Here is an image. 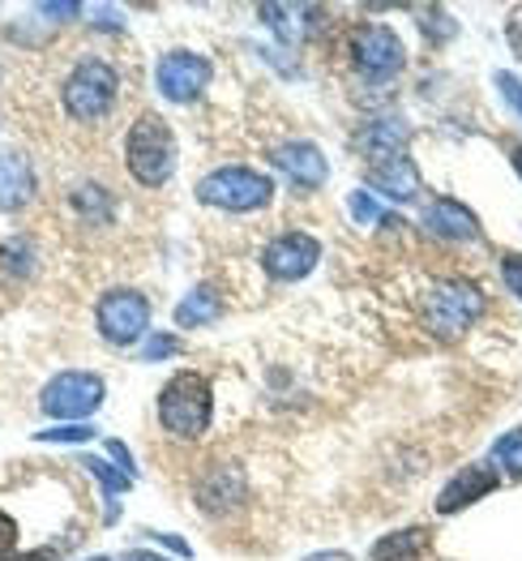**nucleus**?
<instances>
[{"instance_id": "1", "label": "nucleus", "mask_w": 522, "mask_h": 561, "mask_svg": "<svg viewBox=\"0 0 522 561\" xmlns=\"http://www.w3.org/2000/svg\"><path fill=\"white\" fill-rule=\"evenodd\" d=\"M125 163L134 172V181L142 188H159L172 181L176 172V138L167 129L163 116L146 112L129 125V138H125Z\"/></svg>"}, {"instance_id": "2", "label": "nucleus", "mask_w": 522, "mask_h": 561, "mask_svg": "<svg viewBox=\"0 0 522 561\" xmlns=\"http://www.w3.org/2000/svg\"><path fill=\"white\" fill-rule=\"evenodd\" d=\"M214 416V394L210 381L201 374H176L167 377V386L159 390V421L172 437L181 442H197Z\"/></svg>"}, {"instance_id": "3", "label": "nucleus", "mask_w": 522, "mask_h": 561, "mask_svg": "<svg viewBox=\"0 0 522 561\" xmlns=\"http://www.w3.org/2000/svg\"><path fill=\"white\" fill-rule=\"evenodd\" d=\"M275 197V181L266 172H253V168H214L210 176L197 181V202L214 206V210H232V215H248V210H262L270 206Z\"/></svg>"}, {"instance_id": "4", "label": "nucleus", "mask_w": 522, "mask_h": 561, "mask_svg": "<svg viewBox=\"0 0 522 561\" xmlns=\"http://www.w3.org/2000/svg\"><path fill=\"white\" fill-rule=\"evenodd\" d=\"M116 91H120L116 69H112L107 60L86 56V60H78L73 73L65 78L60 103H65V112H69L73 121H103V116L112 112V103H116Z\"/></svg>"}, {"instance_id": "5", "label": "nucleus", "mask_w": 522, "mask_h": 561, "mask_svg": "<svg viewBox=\"0 0 522 561\" xmlns=\"http://www.w3.org/2000/svg\"><path fill=\"white\" fill-rule=\"evenodd\" d=\"M484 313V296L467 279H437L425 291V322L441 339H454Z\"/></svg>"}, {"instance_id": "6", "label": "nucleus", "mask_w": 522, "mask_h": 561, "mask_svg": "<svg viewBox=\"0 0 522 561\" xmlns=\"http://www.w3.org/2000/svg\"><path fill=\"white\" fill-rule=\"evenodd\" d=\"M95 327L107 343L134 347L150 334V300L134 287H112L103 291L95 305Z\"/></svg>"}, {"instance_id": "7", "label": "nucleus", "mask_w": 522, "mask_h": 561, "mask_svg": "<svg viewBox=\"0 0 522 561\" xmlns=\"http://www.w3.org/2000/svg\"><path fill=\"white\" fill-rule=\"evenodd\" d=\"M39 408L56 424H82L86 416H95L98 408H103V377L78 374V369L56 374L44 386V394H39Z\"/></svg>"}, {"instance_id": "8", "label": "nucleus", "mask_w": 522, "mask_h": 561, "mask_svg": "<svg viewBox=\"0 0 522 561\" xmlns=\"http://www.w3.org/2000/svg\"><path fill=\"white\" fill-rule=\"evenodd\" d=\"M351 65H356L369 82H390L394 73H403L407 51H403L398 31H390V26H381V22L356 26V31H351Z\"/></svg>"}, {"instance_id": "9", "label": "nucleus", "mask_w": 522, "mask_h": 561, "mask_svg": "<svg viewBox=\"0 0 522 561\" xmlns=\"http://www.w3.org/2000/svg\"><path fill=\"white\" fill-rule=\"evenodd\" d=\"M322 262V240L309 232H283L262 249V271L279 283L309 279Z\"/></svg>"}, {"instance_id": "10", "label": "nucleus", "mask_w": 522, "mask_h": 561, "mask_svg": "<svg viewBox=\"0 0 522 561\" xmlns=\"http://www.w3.org/2000/svg\"><path fill=\"white\" fill-rule=\"evenodd\" d=\"M206 82H210V60L201 51H189V47L167 51L154 69V87L167 103H193L206 91Z\"/></svg>"}, {"instance_id": "11", "label": "nucleus", "mask_w": 522, "mask_h": 561, "mask_svg": "<svg viewBox=\"0 0 522 561\" xmlns=\"http://www.w3.org/2000/svg\"><path fill=\"white\" fill-rule=\"evenodd\" d=\"M193 497H197V511L201 515L223 518L248 502V480H244L240 463H210V468L197 476Z\"/></svg>"}, {"instance_id": "12", "label": "nucleus", "mask_w": 522, "mask_h": 561, "mask_svg": "<svg viewBox=\"0 0 522 561\" xmlns=\"http://www.w3.org/2000/svg\"><path fill=\"white\" fill-rule=\"evenodd\" d=\"M270 163H275L287 181H291V188H300V193H317V188L326 185V176H330V163H326L322 146H313V141H283V146H275Z\"/></svg>"}, {"instance_id": "13", "label": "nucleus", "mask_w": 522, "mask_h": 561, "mask_svg": "<svg viewBox=\"0 0 522 561\" xmlns=\"http://www.w3.org/2000/svg\"><path fill=\"white\" fill-rule=\"evenodd\" d=\"M492 489H501V471L488 463H472L437 493V515H459V511L475 506L479 497H488Z\"/></svg>"}, {"instance_id": "14", "label": "nucleus", "mask_w": 522, "mask_h": 561, "mask_svg": "<svg viewBox=\"0 0 522 561\" xmlns=\"http://www.w3.org/2000/svg\"><path fill=\"white\" fill-rule=\"evenodd\" d=\"M364 185L373 188V193H381V197H390V202H420V193H425V181H420V172H416V163L407 154L369 168L364 172Z\"/></svg>"}, {"instance_id": "15", "label": "nucleus", "mask_w": 522, "mask_h": 561, "mask_svg": "<svg viewBox=\"0 0 522 561\" xmlns=\"http://www.w3.org/2000/svg\"><path fill=\"white\" fill-rule=\"evenodd\" d=\"M425 232L437 240H479V219L454 197H432L425 206Z\"/></svg>"}, {"instance_id": "16", "label": "nucleus", "mask_w": 522, "mask_h": 561, "mask_svg": "<svg viewBox=\"0 0 522 561\" xmlns=\"http://www.w3.org/2000/svg\"><path fill=\"white\" fill-rule=\"evenodd\" d=\"M407 141H411V129L403 121H378V125H369L360 134V150H364L369 168H378V163H390V159H403Z\"/></svg>"}, {"instance_id": "17", "label": "nucleus", "mask_w": 522, "mask_h": 561, "mask_svg": "<svg viewBox=\"0 0 522 561\" xmlns=\"http://www.w3.org/2000/svg\"><path fill=\"white\" fill-rule=\"evenodd\" d=\"M35 193V172L26 163V154L4 150L0 154V210H22Z\"/></svg>"}, {"instance_id": "18", "label": "nucleus", "mask_w": 522, "mask_h": 561, "mask_svg": "<svg viewBox=\"0 0 522 561\" xmlns=\"http://www.w3.org/2000/svg\"><path fill=\"white\" fill-rule=\"evenodd\" d=\"M428 553H432V531L428 527H403V531L381 536L369 561H425Z\"/></svg>"}, {"instance_id": "19", "label": "nucleus", "mask_w": 522, "mask_h": 561, "mask_svg": "<svg viewBox=\"0 0 522 561\" xmlns=\"http://www.w3.org/2000/svg\"><path fill=\"white\" fill-rule=\"evenodd\" d=\"M223 318V296L214 287H193L189 296L176 305V327L181 330H197V327H210Z\"/></svg>"}, {"instance_id": "20", "label": "nucleus", "mask_w": 522, "mask_h": 561, "mask_svg": "<svg viewBox=\"0 0 522 561\" xmlns=\"http://www.w3.org/2000/svg\"><path fill=\"white\" fill-rule=\"evenodd\" d=\"M313 9H304V4H262V18H266V26L283 39V44H300L304 35H309V22H300V18H309Z\"/></svg>"}, {"instance_id": "21", "label": "nucleus", "mask_w": 522, "mask_h": 561, "mask_svg": "<svg viewBox=\"0 0 522 561\" xmlns=\"http://www.w3.org/2000/svg\"><path fill=\"white\" fill-rule=\"evenodd\" d=\"M73 206L82 210V219H91V224H112V193L103 185H78L73 188Z\"/></svg>"}, {"instance_id": "22", "label": "nucleus", "mask_w": 522, "mask_h": 561, "mask_svg": "<svg viewBox=\"0 0 522 561\" xmlns=\"http://www.w3.org/2000/svg\"><path fill=\"white\" fill-rule=\"evenodd\" d=\"M78 468L91 471L98 484H103V493H107V497H120V493H129V489H134V476H129L125 468H112L107 459H95V455H86Z\"/></svg>"}, {"instance_id": "23", "label": "nucleus", "mask_w": 522, "mask_h": 561, "mask_svg": "<svg viewBox=\"0 0 522 561\" xmlns=\"http://www.w3.org/2000/svg\"><path fill=\"white\" fill-rule=\"evenodd\" d=\"M492 463L506 468L514 480H522V428H514V433H506V437L492 442Z\"/></svg>"}, {"instance_id": "24", "label": "nucleus", "mask_w": 522, "mask_h": 561, "mask_svg": "<svg viewBox=\"0 0 522 561\" xmlns=\"http://www.w3.org/2000/svg\"><path fill=\"white\" fill-rule=\"evenodd\" d=\"M0 266H4L9 275H22V279H26V275L35 271V249H31L26 240H4V244H0Z\"/></svg>"}, {"instance_id": "25", "label": "nucleus", "mask_w": 522, "mask_h": 561, "mask_svg": "<svg viewBox=\"0 0 522 561\" xmlns=\"http://www.w3.org/2000/svg\"><path fill=\"white\" fill-rule=\"evenodd\" d=\"M95 424H51L44 433H35V442H95Z\"/></svg>"}, {"instance_id": "26", "label": "nucleus", "mask_w": 522, "mask_h": 561, "mask_svg": "<svg viewBox=\"0 0 522 561\" xmlns=\"http://www.w3.org/2000/svg\"><path fill=\"white\" fill-rule=\"evenodd\" d=\"M176 352H181V343H176L172 334H150L142 347V360L154 365V360H167V356H176Z\"/></svg>"}, {"instance_id": "27", "label": "nucleus", "mask_w": 522, "mask_h": 561, "mask_svg": "<svg viewBox=\"0 0 522 561\" xmlns=\"http://www.w3.org/2000/svg\"><path fill=\"white\" fill-rule=\"evenodd\" d=\"M351 215H356V224H381V219H385V210H381L364 188H356V193H351Z\"/></svg>"}, {"instance_id": "28", "label": "nucleus", "mask_w": 522, "mask_h": 561, "mask_svg": "<svg viewBox=\"0 0 522 561\" xmlns=\"http://www.w3.org/2000/svg\"><path fill=\"white\" fill-rule=\"evenodd\" d=\"M501 279L522 300V253H501Z\"/></svg>"}, {"instance_id": "29", "label": "nucleus", "mask_w": 522, "mask_h": 561, "mask_svg": "<svg viewBox=\"0 0 522 561\" xmlns=\"http://www.w3.org/2000/svg\"><path fill=\"white\" fill-rule=\"evenodd\" d=\"M497 91H501V99L514 107V116L522 121V82L514 78V73H497Z\"/></svg>"}, {"instance_id": "30", "label": "nucleus", "mask_w": 522, "mask_h": 561, "mask_svg": "<svg viewBox=\"0 0 522 561\" xmlns=\"http://www.w3.org/2000/svg\"><path fill=\"white\" fill-rule=\"evenodd\" d=\"M506 44H510V51L522 60V4H514L510 18H506Z\"/></svg>"}, {"instance_id": "31", "label": "nucleus", "mask_w": 522, "mask_h": 561, "mask_svg": "<svg viewBox=\"0 0 522 561\" xmlns=\"http://www.w3.org/2000/svg\"><path fill=\"white\" fill-rule=\"evenodd\" d=\"M9 553H18V523L0 511V561L9 558Z\"/></svg>"}, {"instance_id": "32", "label": "nucleus", "mask_w": 522, "mask_h": 561, "mask_svg": "<svg viewBox=\"0 0 522 561\" xmlns=\"http://www.w3.org/2000/svg\"><path fill=\"white\" fill-rule=\"evenodd\" d=\"M91 18H95L98 31H120V26H125V18H120L116 9H107V4H95V9H91Z\"/></svg>"}, {"instance_id": "33", "label": "nucleus", "mask_w": 522, "mask_h": 561, "mask_svg": "<svg viewBox=\"0 0 522 561\" xmlns=\"http://www.w3.org/2000/svg\"><path fill=\"white\" fill-rule=\"evenodd\" d=\"M44 18H82V4H39Z\"/></svg>"}, {"instance_id": "34", "label": "nucleus", "mask_w": 522, "mask_h": 561, "mask_svg": "<svg viewBox=\"0 0 522 561\" xmlns=\"http://www.w3.org/2000/svg\"><path fill=\"white\" fill-rule=\"evenodd\" d=\"M107 455H112V459H116L120 468H125L129 476H134V455L125 450V442H107Z\"/></svg>"}, {"instance_id": "35", "label": "nucleus", "mask_w": 522, "mask_h": 561, "mask_svg": "<svg viewBox=\"0 0 522 561\" xmlns=\"http://www.w3.org/2000/svg\"><path fill=\"white\" fill-rule=\"evenodd\" d=\"M4 561H56V549H26V553H9Z\"/></svg>"}, {"instance_id": "36", "label": "nucleus", "mask_w": 522, "mask_h": 561, "mask_svg": "<svg viewBox=\"0 0 522 561\" xmlns=\"http://www.w3.org/2000/svg\"><path fill=\"white\" fill-rule=\"evenodd\" d=\"M154 540H159V545H167L172 553H181V558H189V545H185L181 536H172V531H163V536H154Z\"/></svg>"}, {"instance_id": "37", "label": "nucleus", "mask_w": 522, "mask_h": 561, "mask_svg": "<svg viewBox=\"0 0 522 561\" xmlns=\"http://www.w3.org/2000/svg\"><path fill=\"white\" fill-rule=\"evenodd\" d=\"M120 561H167V558H159V553H150V549H134V553H125Z\"/></svg>"}, {"instance_id": "38", "label": "nucleus", "mask_w": 522, "mask_h": 561, "mask_svg": "<svg viewBox=\"0 0 522 561\" xmlns=\"http://www.w3.org/2000/svg\"><path fill=\"white\" fill-rule=\"evenodd\" d=\"M514 172L522 176V146H514Z\"/></svg>"}, {"instance_id": "39", "label": "nucleus", "mask_w": 522, "mask_h": 561, "mask_svg": "<svg viewBox=\"0 0 522 561\" xmlns=\"http://www.w3.org/2000/svg\"><path fill=\"white\" fill-rule=\"evenodd\" d=\"M309 561H347V558H343V553H330V558L322 553V558H309Z\"/></svg>"}, {"instance_id": "40", "label": "nucleus", "mask_w": 522, "mask_h": 561, "mask_svg": "<svg viewBox=\"0 0 522 561\" xmlns=\"http://www.w3.org/2000/svg\"><path fill=\"white\" fill-rule=\"evenodd\" d=\"M86 561H112V558H86Z\"/></svg>"}]
</instances>
